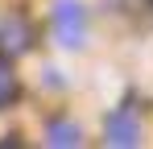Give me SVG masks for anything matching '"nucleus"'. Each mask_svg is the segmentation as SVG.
<instances>
[{"label":"nucleus","instance_id":"1","mask_svg":"<svg viewBox=\"0 0 153 149\" xmlns=\"http://www.w3.org/2000/svg\"><path fill=\"white\" fill-rule=\"evenodd\" d=\"M54 33L66 50H79L87 37V13L79 0H54Z\"/></svg>","mask_w":153,"mask_h":149},{"label":"nucleus","instance_id":"2","mask_svg":"<svg viewBox=\"0 0 153 149\" xmlns=\"http://www.w3.org/2000/svg\"><path fill=\"white\" fill-rule=\"evenodd\" d=\"M103 133H108V145H120V149L141 145V124H137L132 104H120V108L103 120Z\"/></svg>","mask_w":153,"mask_h":149},{"label":"nucleus","instance_id":"3","mask_svg":"<svg viewBox=\"0 0 153 149\" xmlns=\"http://www.w3.org/2000/svg\"><path fill=\"white\" fill-rule=\"evenodd\" d=\"M33 46V25L21 17V13H8L4 21H0V54L4 58H17V54H25Z\"/></svg>","mask_w":153,"mask_h":149},{"label":"nucleus","instance_id":"4","mask_svg":"<svg viewBox=\"0 0 153 149\" xmlns=\"http://www.w3.org/2000/svg\"><path fill=\"white\" fill-rule=\"evenodd\" d=\"M79 141H83L79 124H71V120H54L50 124V145L54 149H71V145H79Z\"/></svg>","mask_w":153,"mask_h":149},{"label":"nucleus","instance_id":"5","mask_svg":"<svg viewBox=\"0 0 153 149\" xmlns=\"http://www.w3.org/2000/svg\"><path fill=\"white\" fill-rule=\"evenodd\" d=\"M21 91V83H17V71H13V62L8 58H0V108H8L13 99Z\"/></svg>","mask_w":153,"mask_h":149},{"label":"nucleus","instance_id":"6","mask_svg":"<svg viewBox=\"0 0 153 149\" xmlns=\"http://www.w3.org/2000/svg\"><path fill=\"white\" fill-rule=\"evenodd\" d=\"M149 4H153V0H149Z\"/></svg>","mask_w":153,"mask_h":149}]
</instances>
